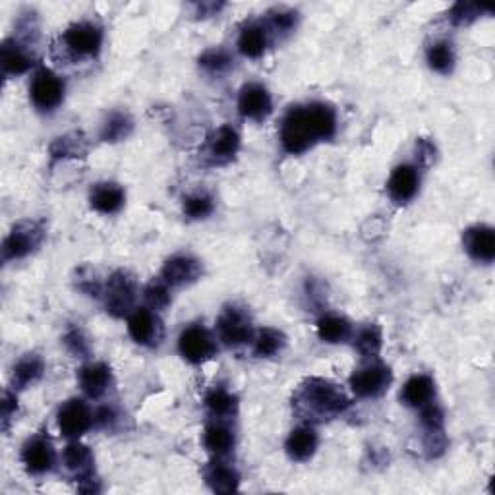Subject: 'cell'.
I'll use <instances>...</instances> for the list:
<instances>
[{"label": "cell", "instance_id": "1", "mask_svg": "<svg viewBox=\"0 0 495 495\" xmlns=\"http://www.w3.org/2000/svg\"><path fill=\"white\" fill-rule=\"evenodd\" d=\"M337 134V112L331 105L313 101L290 107L280 122L279 140L288 155H302L320 142H329Z\"/></svg>", "mask_w": 495, "mask_h": 495}, {"label": "cell", "instance_id": "2", "mask_svg": "<svg viewBox=\"0 0 495 495\" xmlns=\"http://www.w3.org/2000/svg\"><path fill=\"white\" fill-rule=\"evenodd\" d=\"M292 407L306 420H331L351 407V399L333 381L308 377L298 385Z\"/></svg>", "mask_w": 495, "mask_h": 495}, {"label": "cell", "instance_id": "3", "mask_svg": "<svg viewBox=\"0 0 495 495\" xmlns=\"http://www.w3.org/2000/svg\"><path fill=\"white\" fill-rule=\"evenodd\" d=\"M138 280L126 269H118L112 273L103 288L105 310L112 318H124L136 310L134 304L138 298Z\"/></svg>", "mask_w": 495, "mask_h": 495}, {"label": "cell", "instance_id": "4", "mask_svg": "<svg viewBox=\"0 0 495 495\" xmlns=\"http://www.w3.org/2000/svg\"><path fill=\"white\" fill-rule=\"evenodd\" d=\"M45 239L43 224L37 221H20L16 223L3 242V260L14 262L28 257L41 246Z\"/></svg>", "mask_w": 495, "mask_h": 495}, {"label": "cell", "instance_id": "5", "mask_svg": "<svg viewBox=\"0 0 495 495\" xmlns=\"http://www.w3.org/2000/svg\"><path fill=\"white\" fill-rule=\"evenodd\" d=\"M348 384H351V389L358 399H377L391 387L393 371L389 366L374 360V362L354 369Z\"/></svg>", "mask_w": 495, "mask_h": 495}, {"label": "cell", "instance_id": "6", "mask_svg": "<svg viewBox=\"0 0 495 495\" xmlns=\"http://www.w3.org/2000/svg\"><path fill=\"white\" fill-rule=\"evenodd\" d=\"M62 47L76 59H92L103 47V29L93 21H76L62 33Z\"/></svg>", "mask_w": 495, "mask_h": 495}, {"label": "cell", "instance_id": "7", "mask_svg": "<svg viewBox=\"0 0 495 495\" xmlns=\"http://www.w3.org/2000/svg\"><path fill=\"white\" fill-rule=\"evenodd\" d=\"M217 337L224 346H242L254 339V325L248 312L239 306H227L217 318Z\"/></svg>", "mask_w": 495, "mask_h": 495}, {"label": "cell", "instance_id": "8", "mask_svg": "<svg viewBox=\"0 0 495 495\" xmlns=\"http://www.w3.org/2000/svg\"><path fill=\"white\" fill-rule=\"evenodd\" d=\"M66 93L64 80L49 69H41L36 72L29 85V99L33 107L41 112H53L62 105Z\"/></svg>", "mask_w": 495, "mask_h": 495}, {"label": "cell", "instance_id": "9", "mask_svg": "<svg viewBox=\"0 0 495 495\" xmlns=\"http://www.w3.org/2000/svg\"><path fill=\"white\" fill-rule=\"evenodd\" d=\"M178 353L190 364H204L217 353V341L204 325H190L178 337Z\"/></svg>", "mask_w": 495, "mask_h": 495}, {"label": "cell", "instance_id": "10", "mask_svg": "<svg viewBox=\"0 0 495 495\" xmlns=\"http://www.w3.org/2000/svg\"><path fill=\"white\" fill-rule=\"evenodd\" d=\"M128 335L136 345L155 348L161 345L165 337L163 321L155 310L136 308L128 316Z\"/></svg>", "mask_w": 495, "mask_h": 495}, {"label": "cell", "instance_id": "11", "mask_svg": "<svg viewBox=\"0 0 495 495\" xmlns=\"http://www.w3.org/2000/svg\"><path fill=\"white\" fill-rule=\"evenodd\" d=\"M59 432L66 440H80V437L93 427V412L82 399L66 401L56 414Z\"/></svg>", "mask_w": 495, "mask_h": 495}, {"label": "cell", "instance_id": "12", "mask_svg": "<svg viewBox=\"0 0 495 495\" xmlns=\"http://www.w3.org/2000/svg\"><path fill=\"white\" fill-rule=\"evenodd\" d=\"M21 463L33 476H43L56 467L54 445L45 434H36L21 447Z\"/></svg>", "mask_w": 495, "mask_h": 495}, {"label": "cell", "instance_id": "13", "mask_svg": "<svg viewBox=\"0 0 495 495\" xmlns=\"http://www.w3.org/2000/svg\"><path fill=\"white\" fill-rule=\"evenodd\" d=\"M239 112L246 120L262 122L273 112V99L262 84H246L239 93Z\"/></svg>", "mask_w": 495, "mask_h": 495}, {"label": "cell", "instance_id": "14", "mask_svg": "<svg viewBox=\"0 0 495 495\" xmlns=\"http://www.w3.org/2000/svg\"><path fill=\"white\" fill-rule=\"evenodd\" d=\"M420 188V173L414 165H399L393 168V173L387 180V194L399 206L409 204L418 194Z\"/></svg>", "mask_w": 495, "mask_h": 495}, {"label": "cell", "instance_id": "15", "mask_svg": "<svg viewBox=\"0 0 495 495\" xmlns=\"http://www.w3.org/2000/svg\"><path fill=\"white\" fill-rule=\"evenodd\" d=\"M201 273H204V267H201L199 260H196L194 256L178 254L168 257L165 262L161 269V279L168 287H184L196 283Z\"/></svg>", "mask_w": 495, "mask_h": 495}, {"label": "cell", "instance_id": "16", "mask_svg": "<svg viewBox=\"0 0 495 495\" xmlns=\"http://www.w3.org/2000/svg\"><path fill=\"white\" fill-rule=\"evenodd\" d=\"M204 478L211 491L232 493L240 486V472L236 470L227 457H213L204 468Z\"/></svg>", "mask_w": 495, "mask_h": 495}, {"label": "cell", "instance_id": "17", "mask_svg": "<svg viewBox=\"0 0 495 495\" xmlns=\"http://www.w3.org/2000/svg\"><path fill=\"white\" fill-rule=\"evenodd\" d=\"M463 246L467 254L478 264H491L495 260V232L488 224H475L463 232Z\"/></svg>", "mask_w": 495, "mask_h": 495}, {"label": "cell", "instance_id": "18", "mask_svg": "<svg viewBox=\"0 0 495 495\" xmlns=\"http://www.w3.org/2000/svg\"><path fill=\"white\" fill-rule=\"evenodd\" d=\"M77 385L87 399L105 397L112 385V371L105 362H87L77 371Z\"/></svg>", "mask_w": 495, "mask_h": 495}, {"label": "cell", "instance_id": "19", "mask_svg": "<svg viewBox=\"0 0 495 495\" xmlns=\"http://www.w3.org/2000/svg\"><path fill=\"white\" fill-rule=\"evenodd\" d=\"M240 150V134L231 124H223L221 128L213 132L207 145V157L211 163L227 165L231 163Z\"/></svg>", "mask_w": 495, "mask_h": 495}, {"label": "cell", "instance_id": "20", "mask_svg": "<svg viewBox=\"0 0 495 495\" xmlns=\"http://www.w3.org/2000/svg\"><path fill=\"white\" fill-rule=\"evenodd\" d=\"M0 62H3L4 76H21L33 69L36 56L29 51V45L14 39H6L0 49Z\"/></svg>", "mask_w": 495, "mask_h": 495}, {"label": "cell", "instance_id": "21", "mask_svg": "<svg viewBox=\"0 0 495 495\" xmlns=\"http://www.w3.org/2000/svg\"><path fill=\"white\" fill-rule=\"evenodd\" d=\"M320 437L318 432L313 430V426L304 424L292 430L285 442V451L290 460H296V463H306L318 451Z\"/></svg>", "mask_w": 495, "mask_h": 495}, {"label": "cell", "instance_id": "22", "mask_svg": "<svg viewBox=\"0 0 495 495\" xmlns=\"http://www.w3.org/2000/svg\"><path fill=\"white\" fill-rule=\"evenodd\" d=\"M204 447L213 457H229L236 447V432L229 420L213 418L204 430Z\"/></svg>", "mask_w": 495, "mask_h": 495}, {"label": "cell", "instance_id": "23", "mask_svg": "<svg viewBox=\"0 0 495 495\" xmlns=\"http://www.w3.org/2000/svg\"><path fill=\"white\" fill-rule=\"evenodd\" d=\"M62 465L64 468L74 475V478L80 482L89 476H95V458L92 449L87 445L80 443L77 440H72L62 451Z\"/></svg>", "mask_w": 495, "mask_h": 495}, {"label": "cell", "instance_id": "24", "mask_svg": "<svg viewBox=\"0 0 495 495\" xmlns=\"http://www.w3.org/2000/svg\"><path fill=\"white\" fill-rule=\"evenodd\" d=\"M124 201H126V192L117 183H97L89 190V206L97 213H103V215L118 213Z\"/></svg>", "mask_w": 495, "mask_h": 495}, {"label": "cell", "instance_id": "25", "mask_svg": "<svg viewBox=\"0 0 495 495\" xmlns=\"http://www.w3.org/2000/svg\"><path fill=\"white\" fill-rule=\"evenodd\" d=\"M432 401H435V381L426 374L412 376L401 391V402L409 409L420 410Z\"/></svg>", "mask_w": 495, "mask_h": 495}, {"label": "cell", "instance_id": "26", "mask_svg": "<svg viewBox=\"0 0 495 495\" xmlns=\"http://www.w3.org/2000/svg\"><path fill=\"white\" fill-rule=\"evenodd\" d=\"M269 41H272V37H269L264 21H250V24H246L240 29L236 47L246 59H260L265 54Z\"/></svg>", "mask_w": 495, "mask_h": 495}, {"label": "cell", "instance_id": "27", "mask_svg": "<svg viewBox=\"0 0 495 495\" xmlns=\"http://www.w3.org/2000/svg\"><path fill=\"white\" fill-rule=\"evenodd\" d=\"M318 337L328 345H341L353 337V323L339 313H325L316 325Z\"/></svg>", "mask_w": 495, "mask_h": 495}, {"label": "cell", "instance_id": "28", "mask_svg": "<svg viewBox=\"0 0 495 495\" xmlns=\"http://www.w3.org/2000/svg\"><path fill=\"white\" fill-rule=\"evenodd\" d=\"M45 374L43 358L36 353H29L21 356L12 368V387L14 389H28L36 385Z\"/></svg>", "mask_w": 495, "mask_h": 495}, {"label": "cell", "instance_id": "29", "mask_svg": "<svg viewBox=\"0 0 495 495\" xmlns=\"http://www.w3.org/2000/svg\"><path fill=\"white\" fill-rule=\"evenodd\" d=\"M206 409L215 420H232L239 414V397L227 387H213L206 395Z\"/></svg>", "mask_w": 495, "mask_h": 495}, {"label": "cell", "instance_id": "30", "mask_svg": "<svg viewBox=\"0 0 495 495\" xmlns=\"http://www.w3.org/2000/svg\"><path fill=\"white\" fill-rule=\"evenodd\" d=\"M262 21L269 33V37L285 39L296 29L298 12L290 8H275V10H269V12L265 14V20H262Z\"/></svg>", "mask_w": 495, "mask_h": 495}, {"label": "cell", "instance_id": "31", "mask_svg": "<svg viewBox=\"0 0 495 495\" xmlns=\"http://www.w3.org/2000/svg\"><path fill=\"white\" fill-rule=\"evenodd\" d=\"M51 157L53 161H59V159H76V157H85L87 153V140L84 138L82 132H70V134H64V136L56 138L51 143Z\"/></svg>", "mask_w": 495, "mask_h": 495}, {"label": "cell", "instance_id": "32", "mask_svg": "<svg viewBox=\"0 0 495 495\" xmlns=\"http://www.w3.org/2000/svg\"><path fill=\"white\" fill-rule=\"evenodd\" d=\"M426 61H427V66H430L434 72L442 74V76L451 74L455 69V62H457L453 43L435 41L434 45L427 47Z\"/></svg>", "mask_w": 495, "mask_h": 495}, {"label": "cell", "instance_id": "33", "mask_svg": "<svg viewBox=\"0 0 495 495\" xmlns=\"http://www.w3.org/2000/svg\"><path fill=\"white\" fill-rule=\"evenodd\" d=\"M134 130V120L128 115V112H122V110H115L110 112V115L105 118L103 126H101V140L109 142V143H117L126 140Z\"/></svg>", "mask_w": 495, "mask_h": 495}, {"label": "cell", "instance_id": "34", "mask_svg": "<svg viewBox=\"0 0 495 495\" xmlns=\"http://www.w3.org/2000/svg\"><path fill=\"white\" fill-rule=\"evenodd\" d=\"M252 343H254V354L257 358H273L285 348L287 337L283 331H279L275 328H264L254 335Z\"/></svg>", "mask_w": 495, "mask_h": 495}, {"label": "cell", "instance_id": "35", "mask_svg": "<svg viewBox=\"0 0 495 495\" xmlns=\"http://www.w3.org/2000/svg\"><path fill=\"white\" fill-rule=\"evenodd\" d=\"M354 348L362 354L364 358L376 360L384 346V335L376 323H368L364 328H360L354 335Z\"/></svg>", "mask_w": 495, "mask_h": 495}, {"label": "cell", "instance_id": "36", "mask_svg": "<svg viewBox=\"0 0 495 495\" xmlns=\"http://www.w3.org/2000/svg\"><path fill=\"white\" fill-rule=\"evenodd\" d=\"M183 209L188 219L199 221V219H206L211 215L213 209H215V201H213V198L207 192H196V194H190L184 198Z\"/></svg>", "mask_w": 495, "mask_h": 495}, {"label": "cell", "instance_id": "37", "mask_svg": "<svg viewBox=\"0 0 495 495\" xmlns=\"http://www.w3.org/2000/svg\"><path fill=\"white\" fill-rule=\"evenodd\" d=\"M199 69H204L209 74H224L232 69V56L224 49H207L199 56Z\"/></svg>", "mask_w": 495, "mask_h": 495}, {"label": "cell", "instance_id": "38", "mask_svg": "<svg viewBox=\"0 0 495 495\" xmlns=\"http://www.w3.org/2000/svg\"><path fill=\"white\" fill-rule=\"evenodd\" d=\"M143 298H145V302H148V308H151L155 312L165 310L168 304H171V287H168L161 277L153 279L151 283L145 287Z\"/></svg>", "mask_w": 495, "mask_h": 495}, {"label": "cell", "instance_id": "39", "mask_svg": "<svg viewBox=\"0 0 495 495\" xmlns=\"http://www.w3.org/2000/svg\"><path fill=\"white\" fill-rule=\"evenodd\" d=\"M62 343L66 346V351H69L76 358H89V356H92V343H89L85 333L80 328H77V325H72V328H69V331H66L64 337H62Z\"/></svg>", "mask_w": 495, "mask_h": 495}, {"label": "cell", "instance_id": "40", "mask_svg": "<svg viewBox=\"0 0 495 495\" xmlns=\"http://www.w3.org/2000/svg\"><path fill=\"white\" fill-rule=\"evenodd\" d=\"M420 424H422L426 432L443 430V427H445V412H443L440 404L432 401L430 404L422 407L420 409Z\"/></svg>", "mask_w": 495, "mask_h": 495}, {"label": "cell", "instance_id": "41", "mask_svg": "<svg viewBox=\"0 0 495 495\" xmlns=\"http://www.w3.org/2000/svg\"><path fill=\"white\" fill-rule=\"evenodd\" d=\"M482 10H486V6L472 4V3H457L451 8V12H449V20H451L455 26H468L480 18Z\"/></svg>", "mask_w": 495, "mask_h": 495}, {"label": "cell", "instance_id": "42", "mask_svg": "<svg viewBox=\"0 0 495 495\" xmlns=\"http://www.w3.org/2000/svg\"><path fill=\"white\" fill-rule=\"evenodd\" d=\"M120 422H122V416L118 409L112 407V404H105V407H99L93 412V426L101 427V430L105 432H115Z\"/></svg>", "mask_w": 495, "mask_h": 495}, {"label": "cell", "instance_id": "43", "mask_svg": "<svg viewBox=\"0 0 495 495\" xmlns=\"http://www.w3.org/2000/svg\"><path fill=\"white\" fill-rule=\"evenodd\" d=\"M447 449V437L443 430H437V432H426L424 437V451L427 453L430 458H435L443 455V451Z\"/></svg>", "mask_w": 495, "mask_h": 495}, {"label": "cell", "instance_id": "44", "mask_svg": "<svg viewBox=\"0 0 495 495\" xmlns=\"http://www.w3.org/2000/svg\"><path fill=\"white\" fill-rule=\"evenodd\" d=\"M18 410V399H16V393H12L10 389L4 391V397H3V430L6 432L10 420L16 416Z\"/></svg>", "mask_w": 495, "mask_h": 495}, {"label": "cell", "instance_id": "45", "mask_svg": "<svg viewBox=\"0 0 495 495\" xmlns=\"http://www.w3.org/2000/svg\"><path fill=\"white\" fill-rule=\"evenodd\" d=\"M416 159H418V163H422L426 166L432 165L434 159H435L434 143L427 142V140H418V142H416Z\"/></svg>", "mask_w": 495, "mask_h": 495}]
</instances>
